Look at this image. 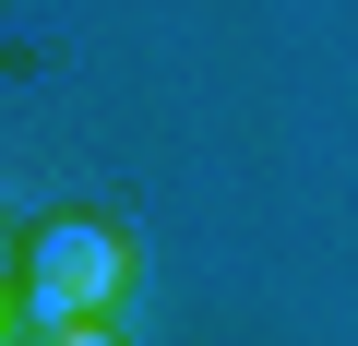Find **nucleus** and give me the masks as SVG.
Returning <instances> with one entry per match:
<instances>
[{
  "instance_id": "f257e3e1",
  "label": "nucleus",
  "mask_w": 358,
  "mask_h": 346,
  "mask_svg": "<svg viewBox=\"0 0 358 346\" xmlns=\"http://www.w3.org/2000/svg\"><path fill=\"white\" fill-rule=\"evenodd\" d=\"M131 287V239L108 215H60L48 239H24V322H108V298Z\"/></svg>"
},
{
  "instance_id": "f03ea898",
  "label": "nucleus",
  "mask_w": 358,
  "mask_h": 346,
  "mask_svg": "<svg viewBox=\"0 0 358 346\" xmlns=\"http://www.w3.org/2000/svg\"><path fill=\"white\" fill-rule=\"evenodd\" d=\"M36 346H120V334H108V322H48Z\"/></svg>"
},
{
  "instance_id": "7ed1b4c3",
  "label": "nucleus",
  "mask_w": 358,
  "mask_h": 346,
  "mask_svg": "<svg viewBox=\"0 0 358 346\" xmlns=\"http://www.w3.org/2000/svg\"><path fill=\"white\" fill-rule=\"evenodd\" d=\"M0 310H24V263H13V239H0Z\"/></svg>"
},
{
  "instance_id": "20e7f679",
  "label": "nucleus",
  "mask_w": 358,
  "mask_h": 346,
  "mask_svg": "<svg viewBox=\"0 0 358 346\" xmlns=\"http://www.w3.org/2000/svg\"><path fill=\"white\" fill-rule=\"evenodd\" d=\"M13 346H36V334H13Z\"/></svg>"
}]
</instances>
